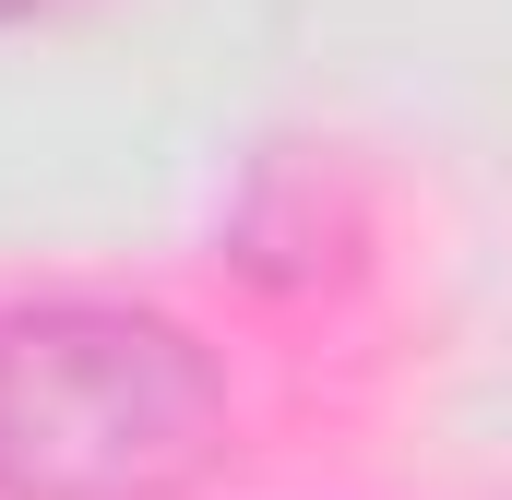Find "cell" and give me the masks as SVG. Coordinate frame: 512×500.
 <instances>
[{
    "mask_svg": "<svg viewBox=\"0 0 512 500\" xmlns=\"http://www.w3.org/2000/svg\"><path fill=\"white\" fill-rule=\"evenodd\" d=\"M24 12H48V0H0V24H24Z\"/></svg>",
    "mask_w": 512,
    "mask_h": 500,
    "instance_id": "cell-2",
    "label": "cell"
},
{
    "mask_svg": "<svg viewBox=\"0 0 512 500\" xmlns=\"http://www.w3.org/2000/svg\"><path fill=\"white\" fill-rule=\"evenodd\" d=\"M239 465L227 358L155 298L0 310V500H191Z\"/></svg>",
    "mask_w": 512,
    "mask_h": 500,
    "instance_id": "cell-1",
    "label": "cell"
}]
</instances>
